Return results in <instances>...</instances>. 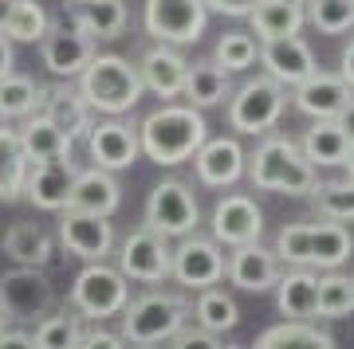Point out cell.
Returning <instances> with one entry per match:
<instances>
[{
  "label": "cell",
  "instance_id": "obj_49",
  "mask_svg": "<svg viewBox=\"0 0 354 349\" xmlns=\"http://www.w3.org/2000/svg\"><path fill=\"white\" fill-rule=\"evenodd\" d=\"M335 122H339V130H342V134H346V137L354 141V99H351V102H346V106L339 110V118H335Z\"/></svg>",
  "mask_w": 354,
  "mask_h": 349
},
{
  "label": "cell",
  "instance_id": "obj_32",
  "mask_svg": "<svg viewBox=\"0 0 354 349\" xmlns=\"http://www.w3.org/2000/svg\"><path fill=\"white\" fill-rule=\"evenodd\" d=\"M4 255L20 267H48L51 263V236L39 224H12L4 232Z\"/></svg>",
  "mask_w": 354,
  "mask_h": 349
},
{
  "label": "cell",
  "instance_id": "obj_24",
  "mask_svg": "<svg viewBox=\"0 0 354 349\" xmlns=\"http://www.w3.org/2000/svg\"><path fill=\"white\" fill-rule=\"evenodd\" d=\"M130 24L127 0H79L71 8V28H79L83 36L99 39H118Z\"/></svg>",
  "mask_w": 354,
  "mask_h": 349
},
{
  "label": "cell",
  "instance_id": "obj_46",
  "mask_svg": "<svg viewBox=\"0 0 354 349\" xmlns=\"http://www.w3.org/2000/svg\"><path fill=\"white\" fill-rule=\"evenodd\" d=\"M0 349H36V341L24 330H0Z\"/></svg>",
  "mask_w": 354,
  "mask_h": 349
},
{
  "label": "cell",
  "instance_id": "obj_11",
  "mask_svg": "<svg viewBox=\"0 0 354 349\" xmlns=\"http://www.w3.org/2000/svg\"><path fill=\"white\" fill-rule=\"evenodd\" d=\"M181 287H193V290H205V287H216L225 279V251L216 239H205V236H181V243L174 248V267H169Z\"/></svg>",
  "mask_w": 354,
  "mask_h": 349
},
{
  "label": "cell",
  "instance_id": "obj_39",
  "mask_svg": "<svg viewBox=\"0 0 354 349\" xmlns=\"http://www.w3.org/2000/svg\"><path fill=\"white\" fill-rule=\"evenodd\" d=\"M354 310V283L351 275H323L315 290V314L319 318H346Z\"/></svg>",
  "mask_w": 354,
  "mask_h": 349
},
{
  "label": "cell",
  "instance_id": "obj_43",
  "mask_svg": "<svg viewBox=\"0 0 354 349\" xmlns=\"http://www.w3.org/2000/svg\"><path fill=\"white\" fill-rule=\"evenodd\" d=\"M169 349H228V346H225L216 334L201 330V326H197V330H189V326H185L181 334L169 337Z\"/></svg>",
  "mask_w": 354,
  "mask_h": 349
},
{
  "label": "cell",
  "instance_id": "obj_40",
  "mask_svg": "<svg viewBox=\"0 0 354 349\" xmlns=\"http://www.w3.org/2000/svg\"><path fill=\"white\" fill-rule=\"evenodd\" d=\"M311 197H315L319 212L335 220V224H346L354 220V181L351 177H342V181H319L311 188Z\"/></svg>",
  "mask_w": 354,
  "mask_h": 349
},
{
  "label": "cell",
  "instance_id": "obj_53",
  "mask_svg": "<svg viewBox=\"0 0 354 349\" xmlns=\"http://www.w3.org/2000/svg\"><path fill=\"white\" fill-rule=\"evenodd\" d=\"M4 322H8V318H4V310H0V330H4Z\"/></svg>",
  "mask_w": 354,
  "mask_h": 349
},
{
  "label": "cell",
  "instance_id": "obj_6",
  "mask_svg": "<svg viewBox=\"0 0 354 349\" xmlns=\"http://www.w3.org/2000/svg\"><path fill=\"white\" fill-rule=\"evenodd\" d=\"M130 302V279L111 263H87L75 275V287H71V306L83 318H114L122 314Z\"/></svg>",
  "mask_w": 354,
  "mask_h": 349
},
{
  "label": "cell",
  "instance_id": "obj_18",
  "mask_svg": "<svg viewBox=\"0 0 354 349\" xmlns=\"http://www.w3.org/2000/svg\"><path fill=\"white\" fill-rule=\"evenodd\" d=\"M354 99V90L342 83L335 71H315L311 79H304L299 87H291V102L295 110L315 118V122H335L339 110Z\"/></svg>",
  "mask_w": 354,
  "mask_h": 349
},
{
  "label": "cell",
  "instance_id": "obj_26",
  "mask_svg": "<svg viewBox=\"0 0 354 349\" xmlns=\"http://www.w3.org/2000/svg\"><path fill=\"white\" fill-rule=\"evenodd\" d=\"M315 290L319 279L307 267H295V271L279 275L276 283V306L288 322H311L315 318Z\"/></svg>",
  "mask_w": 354,
  "mask_h": 349
},
{
  "label": "cell",
  "instance_id": "obj_50",
  "mask_svg": "<svg viewBox=\"0 0 354 349\" xmlns=\"http://www.w3.org/2000/svg\"><path fill=\"white\" fill-rule=\"evenodd\" d=\"M8 12H12V0H0V32H4V20H8Z\"/></svg>",
  "mask_w": 354,
  "mask_h": 349
},
{
  "label": "cell",
  "instance_id": "obj_22",
  "mask_svg": "<svg viewBox=\"0 0 354 349\" xmlns=\"http://www.w3.org/2000/svg\"><path fill=\"white\" fill-rule=\"evenodd\" d=\"M39 114L48 118L55 130L64 137H87L91 126H95V118H91V106L83 102V94H79V87H71V83H59V87H51L39 94Z\"/></svg>",
  "mask_w": 354,
  "mask_h": 349
},
{
  "label": "cell",
  "instance_id": "obj_14",
  "mask_svg": "<svg viewBox=\"0 0 354 349\" xmlns=\"http://www.w3.org/2000/svg\"><path fill=\"white\" fill-rule=\"evenodd\" d=\"M59 243L71 255H79L83 263H106V255L114 251V224L106 216H87L64 208L59 216Z\"/></svg>",
  "mask_w": 354,
  "mask_h": 349
},
{
  "label": "cell",
  "instance_id": "obj_9",
  "mask_svg": "<svg viewBox=\"0 0 354 349\" xmlns=\"http://www.w3.org/2000/svg\"><path fill=\"white\" fill-rule=\"evenodd\" d=\"M51 306H55V290H51L44 267H16L0 279V310L8 322L48 318Z\"/></svg>",
  "mask_w": 354,
  "mask_h": 349
},
{
  "label": "cell",
  "instance_id": "obj_21",
  "mask_svg": "<svg viewBox=\"0 0 354 349\" xmlns=\"http://www.w3.org/2000/svg\"><path fill=\"white\" fill-rule=\"evenodd\" d=\"M75 161L64 157V161H39L28 169V181H24V197L44 208V212H64L67 208V197H71V185H75Z\"/></svg>",
  "mask_w": 354,
  "mask_h": 349
},
{
  "label": "cell",
  "instance_id": "obj_23",
  "mask_svg": "<svg viewBox=\"0 0 354 349\" xmlns=\"http://www.w3.org/2000/svg\"><path fill=\"white\" fill-rule=\"evenodd\" d=\"M122 204V188L114 181V173L106 169H79L75 185H71V197H67V208L71 212H87V216H106L111 220Z\"/></svg>",
  "mask_w": 354,
  "mask_h": 349
},
{
  "label": "cell",
  "instance_id": "obj_55",
  "mask_svg": "<svg viewBox=\"0 0 354 349\" xmlns=\"http://www.w3.org/2000/svg\"><path fill=\"white\" fill-rule=\"evenodd\" d=\"M351 283H354V279H351Z\"/></svg>",
  "mask_w": 354,
  "mask_h": 349
},
{
  "label": "cell",
  "instance_id": "obj_30",
  "mask_svg": "<svg viewBox=\"0 0 354 349\" xmlns=\"http://www.w3.org/2000/svg\"><path fill=\"white\" fill-rule=\"evenodd\" d=\"M189 310L197 314V326L209 330V334H216V337L225 334V330H236L241 326V306H236V299L225 287L197 290V302H193Z\"/></svg>",
  "mask_w": 354,
  "mask_h": 349
},
{
  "label": "cell",
  "instance_id": "obj_5",
  "mask_svg": "<svg viewBox=\"0 0 354 349\" xmlns=\"http://www.w3.org/2000/svg\"><path fill=\"white\" fill-rule=\"evenodd\" d=\"M283 110H288V90L272 83L268 75L248 79L244 87L228 94V126L236 134H252V137L272 134L283 118Z\"/></svg>",
  "mask_w": 354,
  "mask_h": 349
},
{
  "label": "cell",
  "instance_id": "obj_16",
  "mask_svg": "<svg viewBox=\"0 0 354 349\" xmlns=\"http://www.w3.org/2000/svg\"><path fill=\"white\" fill-rule=\"evenodd\" d=\"M39 43H44V67L55 79H67V83L83 75V67L99 55V43L83 36L79 28H48V36Z\"/></svg>",
  "mask_w": 354,
  "mask_h": 349
},
{
  "label": "cell",
  "instance_id": "obj_12",
  "mask_svg": "<svg viewBox=\"0 0 354 349\" xmlns=\"http://www.w3.org/2000/svg\"><path fill=\"white\" fill-rule=\"evenodd\" d=\"M260 67H264V75L279 87H299L304 79H311L319 71L315 63V51L307 48L304 36H283V39H264L260 43Z\"/></svg>",
  "mask_w": 354,
  "mask_h": 349
},
{
  "label": "cell",
  "instance_id": "obj_35",
  "mask_svg": "<svg viewBox=\"0 0 354 349\" xmlns=\"http://www.w3.org/2000/svg\"><path fill=\"white\" fill-rule=\"evenodd\" d=\"M48 28H51V20L39 0H12V12L4 20L0 36L8 39V43H39V39L48 36Z\"/></svg>",
  "mask_w": 354,
  "mask_h": 349
},
{
  "label": "cell",
  "instance_id": "obj_31",
  "mask_svg": "<svg viewBox=\"0 0 354 349\" xmlns=\"http://www.w3.org/2000/svg\"><path fill=\"white\" fill-rule=\"evenodd\" d=\"M248 349H335V337L311 322H279L264 330Z\"/></svg>",
  "mask_w": 354,
  "mask_h": 349
},
{
  "label": "cell",
  "instance_id": "obj_17",
  "mask_svg": "<svg viewBox=\"0 0 354 349\" xmlns=\"http://www.w3.org/2000/svg\"><path fill=\"white\" fill-rule=\"evenodd\" d=\"M225 279L232 287L248 290V295H264L279 283V259L276 251L260 248V243H244L225 255Z\"/></svg>",
  "mask_w": 354,
  "mask_h": 349
},
{
  "label": "cell",
  "instance_id": "obj_51",
  "mask_svg": "<svg viewBox=\"0 0 354 349\" xmlns=\"http://www.w3.org/2000/svg\"><path fill=\"white\" fill-rule=\"evenodd\" d=\"M342 165H346V177L354 181V141H351V150H346V161H342Z\"/></svg>",
  "mask_w": 354,
  "mask_h": 349
},
{
  "label": "cell",
  "instance_id": "obj_15",
  "mask_svg": "<svg viewBox=\"0 0 354 349\" xmlns=\"http://www.w3.org/2000/svg\"><path fill=\"white\" fill-rule=\"evenodd\" d=\"M264 232V212L256 208L252 197L232 192V197L216 200L213 208V239L225 248H244V243H260Z\"/></svg>",
  "mask_w": 354,
  "mask_h": 349
},
{
  "label": "cell",
  "instance_id": "obj_42",
  "mask_svg": "<svg viewBox=\"0 0 354 349\" xmlns=\"http://www.w3.org/2000/svg\"><path fill=\"white\" fill-rule=\"evenodd\" d=\"M276 259L291 267H311V224H288L276 236Z\"/></svg>",
  "mask_w": 354,
  "mask_h": 349
},
{
  "label": "cell",
  "instance_id": "obj_28",
  "mask_svg": "<svg viewBox=\"0 0 354 349\" xmlns=\"http://www.w3.org/2000/svg\"><path fill=\"white\" fill-rule=\"evenodd\" d=\"M248 20H252V32L256 39L264 43V39H283V36H299L304 32V8L299 4H283V0H260L252 12H248Z\"/></svg>",
  "mask_w": 354,
  "mask_h": 349
},
{
  "label": "cell",
  "instance_id": "obj_47",
  "mask_svg": "<svg viewBox=\"0 0 354 349\" xmlns=\"http://www.w3.org/2000/svg\"><path fill=\"white\" fill-rule=\"evenodd\" d=\"M339 79L354 90V36H351V43L342 48V55H339Z\"/></svg>",
  "mask_w": 354,
  "mask_h": 349
},
{
  "label": "cell",
  "instance_id": "obj_4",
  "mask_svg": "<svg viewBox=\"0 0 354 349\" xmlns=\"http://www.w3.org/2000/svg\"><path fill=\"white\" fill-rule=\"evenodd\" d=\"M189 322V302L174 295V290H150L142 299L127 302L122 310V341L138 349L165 346L174 334H181Z\"/></svg>",
  "mask_w": 354,
  "mask_h": 349
},
{
  "label": "cell",
  "instance_id": "obj_13",
  "mask_svg": "<svg viewBox=\"0 0 354 349\" xmlns=\"http://www.w3.org/2000/svg\"><path fill=\"white\" fill-rule=\"evenodd\" d=\"M87 153L95 169H106V173H118V169H130L138 161V126L122 122V118H106V122H95L87 134Z\"/></svg>",
  "mask_w": 354,
  "mask_h": 349
},
{
  "label": "cell",
  "instance_id": "obj_36",
  "mask_svg": "<svg viewBox=\"0 0 354 349\" xmlns=\"http://www.w3.org/2000/svg\"><path fill=\"white\" fill-rule=\"evenodd\" d=\"M39 94L44 87H36V79L28 75H4L0 79V118L12 122V118H28L39 110Z\"/></svg>",
  "mask_w": 354,
  "mask_h": 349
},
{
  "label": "cell",
  "instance_id": "obj_52",
  "mask_svg": "<svg viewBox=\"0 0 354 349\" xmlns=\"http://www.w3.org/2000/svg\"><path fill=\"white\" fill-rule=\"evenodd\" d=\"M283 4H299V8H304V4H307V0H283Z\"/></svg>",
  "mask_w": 354,
  "mask_h": 349
},
{
  "label": "cell",
  "instance_id": "obj_48",
  "mask_svg": "<svg viewBox=\"0 0 354 349\" xmlns=\"http://www.w3.org/2000/svg\"><path fill=\"white\" fill-rule=\"evenodd\" d=\"M12 67H16V55H12V43L0 36V79L4 75H12Z\"/></svg>",
  "mask_w": 354,
  "mask_h": 349
},
{
  "label": "cell",
  "instance_id": "obj_1",
  "mask_svg": "<svg viewBox=\"0 0 354 349\" xmlns=\"http://www.w3.org/2000/svg\"><path fill=\"white\" fill-rule=\"evenodd\" d=\"M205 141H209V126H205L201 110H193L185 102H162L138 126V150L165 169L193 161V153Z\"/></svg>",
  "mask_w": 354,
  "mask_h": 349
},
{
  "label": "cell",
  "instance_id": "obj_25",
  "mask_svg": "<svg viewBox=\"0 0 354 349\" xmlns=\"http://www.w3.org/2000/svg\"><path fill=\"white\" fill-rule=\"evenodd\" d=\"M16 137H20V150H24L28 165H39V161H64V157H71V137H64L55 126L44 118V114H28L24 126L16 130Z\"/></svg>",
  "mask_w": 354,
  "mask_h": 349
},
{
  "label": "cell",
  "instance_id": "obj_33",
  "mask_svg": "<svg viewBox=\"0 0 354 349\" xmlns=\"http://www.w3.org/2000/svg\"><path fill=\"white\" fill-rule=\"evenodd\" d=\"M354 255V236L342 224L327 220V224H311V267L335 271Z\"/></svg>",
  "mask_w": 354,
  "mask_h": 349
},
{
  "label": "cell",
  "instance_id": "obj_45",
  "mask_svg": "<svg viewBox=\"0 0 354 349\" xmlns=\"http://www.w3.org/2000/svg\"><path fill=\"white\" fill-rule=\"evenodd\" d=\"M260 4V0H205L209 12H221V16H248Z\"/></svg>",
  "mask_w": 354,
  "mask_h": 349
},
{
  "label": "cell",
  "instance_id": "obj_54",
  "mask_svg": "<svg viewBox=\"0 0 354 349\" xmlns=\"http://www.w3.org/2000/svg\"><path fill=\"white\" fill-rule=\"evenodd\" d=\"M71 4H79V0H71Z\"/></svg>",
  "mask_w": 354,
  "mask_h": 349
},
{
  "label": "cell",
  "instance_id": "obj_37",
  "mask_svg": "<svg viewBox=\"0 0 354 349\" xmlns=\"http://www.w3.org/2000/svg\"><path fill=\"white\" fill-rule=\"evenodd\" d=\"M32 341H36V349H79V341H83V322L71 310L48 314V318L36 322Z\"/></svg>",
  "mask_w": 354,
  "mask_h": 349
},
{
  "label": "cell",
  "instance_id": "obj_44",
  "mask_svg": "<svg viewBox=\"0 0 354 349\" xmlns=\"http://www.w3.org/2000/svg\"><path fill=\"white\" fill-rule=\"evenodd\" d=\"M79 349H127V341L118 334H111V330H91V334H83V341H79Z\"/></svg>",
  "mask_w": 354,
  "mask_h": 349
},
{
  "label": "cell",
  "instance_id": "obj_41",
  "mask_svg": "<svg viewBox=\"0 0 354 349\" xmlns=\"http://www.w3.org/2000/svg\"><path fill=\"white\" fill-rule=\"evenodd\" d=\"M260 55V43H256L248 32H225V36L216 39V51H213V63L221 71H248Z\"/></svg>",
  "mask_w": 354,
  "mask_h": 349
},
{
  "label": "cell",
  "instance_id": "obj_19",
  "mask_svg": "<svg viewBox=\"0 0 354 349\" xmlns=\"http://www.w3.org/2000/svg\"><path fill=\"white\" fill-rule=\"evenodd\" d=\"M244 161L248 153L236 137H209L201 150L193 153V165H197V181L209 188H228L244 177Z\"/></svg>",
  "mask_w": 354,
  "mask_h": 349
},
{
  "label": "cell",
  "instance_id": "obj_7",
  "mask_svg": "<svg viewBox=\"0 0 354 349\" xmlns=\"http://www.w3.org/2000/svg\"><path fill=\"white\" fill-rule=\"evenodd\" d=\"M201 224V208H197V197L185 181H158L150 188V200H146V228H153L158 236L165 239H181L193 236Z\"/></svg>",
  "mask_w": 354,
  "mask_h": 349
},
{
  "label": "cell",
  "instance_id": "obj_38",
  "mask_svg": "<svg viewBox=\"0 0 354 349\" xmlns=\"http://www.w3.org/2000/svg\"><path fill=\"white\" fill-rule=\"evenodd\" d=\"M304 20L323 36H342L354 28V0H307Z\"/></svg>",
  "mask_w": 354,
  "mask_h": 349
},
{
  "label": "cell",
  "instance_id": "obj_34",
  "mask_svg": "<svg viewBox=\"0 0 354 349\" xmlns=\"http://www.w3.org/2000/svg\"><path fill=\"white\" fill-rule=\"evenodd\" d=\"M28 157L20 150V137L12 126H0V200H16L28 181Z\"/></svg>",
  "mask_w": 354,
  "mask_h": 349
},
{
  "label": "cell",
  "instance_id": "obj_10",
  "mask_svg": "<svg viewBox=\"0 0 354 349\" xmlns=\"http://www.w3.org/2000/svg\"><path fill=\"white\" fill-rule=\"evenodd\" d=\"M174 267V248L165 243V236H158L153 228H134L122 248H118V271L130 283H165Z\"/></svg>",
  "mask_w": 354,
  "mask_h": 349
},
{
  "label": "cell",
  "instance_id": "obj_2",
  "mask_svg": "<svg viewBox=\"0 0 354 349\" xmlns=\"http://www.w3.org/2000/svg\"><path fill=\"white\" fill-rule=\"evenodd\" d=\"M244 173L252 177L256 188L283 197H311V188L319 185V169L299 153L288 134H264V141L248 153Z\"/></svg>",
  "mask_w": 354,
  "mask_h": 349
},
{
  "label": "cell",
  "instance_id": "obj_20",
  "mask_svg": "<svg viewBox=\"0 0 354 349\" xmlns=\"http://www.w3.org/2000/svg\"><path fill=\"white\" fill-rule=\"evenodd\" d=\"M138 75L146 90H153L162 102H174V99H181V87H185V75H189V59L177 48H169V43H153L142 55Z\"/></svg>",
  "mask_w": 354,
  "mask_h": 349
},
{
  "label": "cell",
  "instance_id": "obj_3",
  "mask_svg": "<svg viewBox=\"0 0 354 349\" xmlns=\"http://www.w3.org/2000/svg\"><path fill=\"white\" fill-rule=\"evenodd\" d=\"M142 75L138 67L122 55H95L79 75V94L91 110L106 118H122L142 102Z\"/></svg>",
  "mask_w": 354,
  "mask_h": 349
},
{
  "label": "cell",
  "instance_id": "obj_29",
  "mask_svg": "<svg viewBox=\"0 0 354 349\" xmlns=\"http://www.w3.org/2000/svg\"><path fill=\"white\" fill-rule=\"evenodd\" d=\"M295 146H299V153H304L315 169H330V165L346 161L351 137L339 130V122H315L304 137H299V141H295Z\"/></svg>",
  "mask_w": 354,
  "mask_h": 349
},
{
  "label": "cell",
  "instance_id": "obj_27",
  "mask_svg": "<svg viewBox=\"0 0 354 349\" xmlns=\"http://www.w3.org/2000/svg\"><path fill=\"white\" fill-rule=\"evenodd\" d=\"M228 94H232L228 71H221L216 63H189V75H185V87H181L185 106H193V110H209V106H221Z\"/></svg>",
  "mask_w": 354,
  "mask_h": 349
},
{
  "label": "cell",
  "instance_id": "obj_8",
  "mask_svg": "<svg viewBox=\"0 0 354 349\" xmlns=\"http://www.w3.org/2000/svg\"><path fill=\"white\" fill-rule=\"evenodd\" d=\"M142 24L158 43L185 48V43L201 39L205 24H209V8H205V0H146Z\"/></svg>",
  "mask_w": 354,
  "mask_h": 349
}]
</instances>
